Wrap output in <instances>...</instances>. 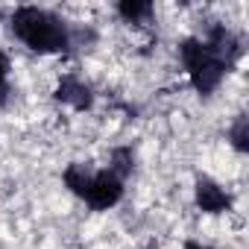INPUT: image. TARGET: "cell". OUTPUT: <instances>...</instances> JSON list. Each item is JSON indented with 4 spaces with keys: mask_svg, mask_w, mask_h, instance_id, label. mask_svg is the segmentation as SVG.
Returning <instances> with one entry per match:
<instances>
[{
    "mask_svg": "<svg viewBox=\"0 0 249 249\" xmlns=\"http://www.w3.org/2000/svg\"><path fill=\"white\" fill-rule=\"evenodd\" d=\"M12 30L27 47H33L38 53H56V50H62L68 44V36H65L62 24L53 15H47L41 9H33V6L15 12Z\"/></svg>",
    "mask_w": 249,
    "mask_h": 249,
    "instance_id": "cell-1",
    "label": "cell"
},
{
    "mask_svg": "<svg viewBox=\"0 0 249 249\" xmlns=\"http://www.w3.org/2000/svg\"><path fill=\"white\" fill-rule=\"evenodd\" d=\"M123 194V185L117 179V173L111 170H103V173H94L91 182H88V191H85V199L91 208L103 211V208H111Z\"/></svg>",
    "mask_w": 249,
    "mask_h": 249,
    "instance_id": "cell-2",
    "label": "cell"
},
{
    "mask_svg": "<svg viewBox=\"0 0 249 249\" xmlns=\"http://www.w3.org/2000/svg\"><path fill=\"white\" fill-rule=\"evenodd\" d=\"M196 205L208 214H220L229 208V196L223 194V188L211 179H199L196 182Z\"/></svg>",
    "mask_w": 249,
    "mask_h": 249,
    "instance_id": "cell-3",
    "label": "cell"
},
{
    "mask_svg": "<svg viewBox=\"0 0 249 249\" xmlns=\"http://www.w3.org/2000/svg\"><path fill=\"white\" fill-rule=\"evenodd\" d=\"M223 62L220 59H208L199 71H194L191 73V79H194V88L196 91H202V94H208V91H214L217 85H220V79H223Z\"/></svg>",
    "mask_w": 249,
    "mask_h": 249,
    "instance_id": "cell-4",
    "label": "cell"
},
{
    "mask_svg": "<svg viewBox=\"0 0 249 249\" xmlns=\"http://www.w3.org/2000/svg\"><path fill=\"white\" fill-rule=\"evenodd\" d=\"M208 59H214V53L202 44V41H196V38H188L185 44H182V62H185V68L194 73V71H199Z\"/></svg>",
    "mask_w": 249,
    "mask_h": 249,
    "instance_id": "cell-5",
    "label": "cell"
},
{
    "mask_svg": "<svg viewBox=\"0 0 249 249\" xmlns=\"http://www.w3.org/2000/svg\"><path fill=\"white\" fill-rule=\"evenodd\" d=\"M59 100L73 103L76 108H85L91 97H88V88H85V85H79V82H73V79H65V82L59 85Z\"/></svg>",
    "mask_w": 249,
    "mask_h": 249,
    "instance_id": "cell-6",
    "label": "cell"
},
{
    "mask_svg": "<svg viewBox=\"0 0 249 249\" xmlns=\"http://www.w3.org/2000/svg\"><path fill=\"white\" fill-rule=\"evenodd\" d=\"M65 182H68V188H71L73 194L85 196V191H88V182H91V173H88L82 164H71V167L65 170Z\"/></svg>",
    "mask_w": 249,
    "mask_h": 249,
    "instance_id": "cell-7",
    "label": "cell"
},
{
    "mask_svg": "<svg viewBox=\"0 0 249 249\" xmlns=\"http://www.w3.org/2000/svg\"><path fill=\"white\" fill-rule=\"evenodd\" d=\"M120 15L135 24V21L150 15V3H144V0H123V3H120Z\"/></svg>",
    "mask_w": 249,
    "mask_h": 249,
    "instance_id": "cell-8",
    "label": "cell"
},
{
    "mask_svg": "<svg viewBox=\"0 0 249 249\" xmlns=\"http://www.w3.org/2000/svg\"><path fill=\"white\" fill-rule=\"evenodd\" d=\"M231 141H234V147H237V150H246V147H249V144H246V141H249L246 120H237V126L231 129Z\"/></svg>",
    "mask_w": 249,
    "mask_h": 249,
    "instance_id": "cell-9",
    "label": "cell"
},
{
    "mask_svg": "<svg viewBox=\"0 0 249 249\" xmlns=\"http://www.w3.org/2000/svg\"><path fill=\"white\" fill-rule=\"evenodd\" d=\"M6 71H9V65H6V56L0 53V88H3V79H6Z\"/></svg>",
    "mask_w": 249,
    "mask_h": 249,
    "instance_id": "cell-10",
    "label": "cell"
},
{
    "mask_svg": "<svg viewBox=\"0 0 249 249\" xmlns=\"http://www.w3.org/2000/svg\"><path fill=\"white\" fill-rule=\"evenodd\" d=\"M188 249H211V246H196V243H188Z\"/></svg>",
    "mask_w": 249,
    "mask_h": 249,
    "instance_id": "cell-11",
    "label": "cell"
}]
</instances>
